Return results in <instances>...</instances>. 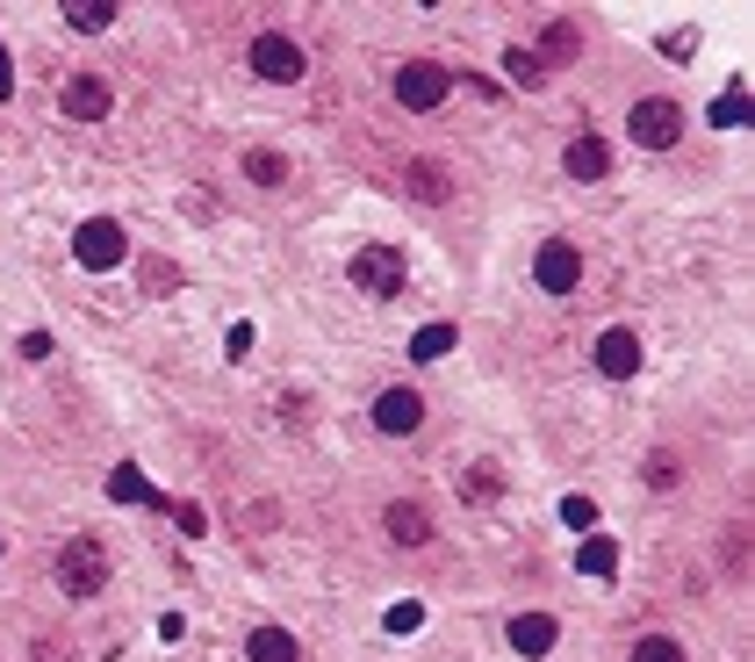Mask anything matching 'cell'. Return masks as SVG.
<instances>
[{
  "instance_id": "52a82bcc",
  "label": "cell",
  "mask_w": 755,
  "mask_h": 662,
  "mask_svg": "<svg viewBox=\"0 0 755 662\" xmlns=\"http://www.w3.org/2000/svg\"><path fill=\"white\" fill-rule=\"evenodd\" d=\"M532 274H540L547 296H568V288L583 281V252H576L568 238H547V245H540V260H532Z\"/></svg>"
},
{
  "instance_id": "2e32d148",
  "label": "cell",
  "mask_w": 755,
  "mask_h": 662,
  "mask_svg": "<svg viewBox=\"0 0 755 662\" xmlns=\"http://www.w3.org/2000/svg\"><path fill=\"white\" fill-rule=\"evenodd\" d=\"M554 634H562V627H554L547 612H526V619H511V648H518V655H547Z\"/></svg>"
},
{
  "instance_id": "7c38bea8",
  "label": "cell",
  "mask_w": 755,
  "mask_h": 662,
  "mask_svg": "<svg viewBox=\"0 0 755 662\" xmlns=\"http://www.w3.org/2000/svg\"><path fill=\"white\" fill-rule=\"evenodd\" d=\"M598 367L612 375V382H626V375L640 367V339H634L626 324H618V331H604V339H598Z\"/></svg>"
},
{
  "instance_id": "44dd1931",
  "label": "cell",
  "mask_w": 755,
  "mask_h": 662,
  "mask_svg": "<svg viewBox=\"0 0 755 662\" xmlns=\"http://www.w3.org/2000/svg\"><path fill=\"white\" fill-rule=\"evenodd\" d=\"M504 72H511L518 87H547V66H540V58H532V51H518V44H511V51H504Z\"/></svg>"
},
{
  "instance_id": "5b68a950",
  "label": "cell",
  "mask_w": 755,
  "mask_h": 662,
  "mask_svg": "<svg viewBox=\"0 0 755 662\" xmlns=\"http://www.w3.org/2000/svg\"><path fill=\"white\" fill-rule=\"evenodd\" d=\"M447 87H453V72L432 66V58H411V66L396 72V102H403V108H439Z\"/></svg>"
},
{
  "instance_id": "4316f807",
  "label": "cell",
  "mask_w": 755,
  "mask_h": 662,
  "mask_svg": "<svg viewBox=\"0 0 755 662\" xmlns=\"http://www.w3.org/2000/svg\"><path fill=\"white\" fill-rule=\"evenodd\" d=\"M562 519H568V525H590V519H598V505H590V497H568Z\"/></svg>"
},
{
  "instance_id": "277c9868",
  "label": "cell",
  "mask_w": 755,
  "mask_h": 662,
  "mask_svg": "<svg viewBox=\"0 0 755 662\" xmlns=\"http://www.w3.org/2000/svg\"><path fill=\"white\" fill-rule=\"evenodd\" d=\"M252 72H259V80H274V87H295V80H303V44L281 36V29L252 36Z\"/></svg>"
},
{
  "instance_id": "f1b7e54d",
  "label": "cell",
  "mask_w": 755,
  "mask_h": 662,
  "mask_svg": "<svg viewBox=\"0 0 755 662\" xmlns=\"http://www.w3.org/2000/svg\"><path fill=\"white\" fill-rule=\"evenodd\" d=\"M36 662H66V648H58V641H36Z\"/></svg>"
},
{
  "instance_id": "ffe728a7",
  "label": "cell",
  "mask_w": 755,
  "mask_h": 662,
  "mask_svg": "<svg viewBox=\"0 0 755 662\" xmlns=\"http://www.w3.org/2000/svg\"><path fill=\"white\" fill-rule=\"evenodd\" d=\"M640 475H648V489H676V483H684V453L654 447V453H648V469H640Z\"/></svg>"
},
{
  "instance_id": "cb8c5ba5",
  "label": "cell",
  "mask_w": 755,
  "mask_h": 662,
  "mask_svg": "<svg viewBox=\"0 0 755 662\" xmlns=\"http://www.w3.org/2000/svg\"><path fill=\"white\" fill-rule=\"evenodd\" d=\"M447 346H453V331H447V324H425V331H417V346H411V353H417V360H439Z\"/></svg>"
},
{
  "instance_id": "603a6c76",
  "label": "cell",
  "mask_w": 755,
  "mask_h": 662,
  "mask_svg": "<svg viewBox=\"0 0 755 662\" xmlns=\"http://www.w3.org/2000/svg\"><path fill=\"white\" fill-rule=\"evenodd\" d=\"M108 497L138 505V497H152V489H144V475H138V469H116V475H108Z\"/></svg>"
},
{
  "instance_id": "83f0119b",
  "label": "cell",
  "mask_w": 755,
  "mask_h": 662,
  "mask_svg": "<svg viewBox=\"0 0 755 662\" xmlns=\"http://www.w3.org/2000/svg\"><path fill=\"white\" fill-rule=\"evenodd\" d=\"M15 94V66H8V51H0V102Z\"/></svg>"
},
{
  "instance_id": "8992f818",
  "label": "cell",
  "mask_w": 755,
  "mask_h": 662,
  "mask_svg": "<svg viewBox=\"0 0 755 662\" xmlns=\"http://www.w3.org/2000/svg\"><path fill=\"white\" fill-rule=\"evenodd\" d=\"M72 252H80V267H94V274H108V267L130 252V238H122V224H108V216H94V224H80V238H72Z\"/></svg>"
},
{
  "instance_id": "7402d4cb",
  "label": "cell",
  "mask_w": 755,
  "mask_h": 662,
  "mask_svg": "<svg viewBox=\"0 0 755 662\" xmlns=\"http://www.w3.org/2000/svg\"><path fill=\"white\" fill-rule=\"evenodd\" d=\"M634 662H691V655L670 641V634H640V641H634Z\"/></svg>"
},
{
  "instance_id": "4fadbf2b",
  "label": "cell",
  "mask_w": 755,
  "mask_h": 662,
  "mask_svg": "<svg viewBox=\"0 0 755 662\" xmlns=\"http://www.w3.org/2000/svg\"><path fill=\"white\" fill-rule=\"evenodd\" d=\"M568 174H576V180H604V174H612V144L590 138V130H583V138H568Z\"/></svg>"
},
{
  "instance_id": "7a4b0ae2",
  "label": "cell",
  "mask_w": 755,
  "mask_h": 662,
  "mask_svg": "<svg viewBox=\"0 0 755 662\" xmlns=\"http://www.w3.org/2000/svg\"><path fill=\"white\" fill-rule=\"evenodd\" d=\"M345 274H353V288H367V296H381V303L403 296V245H361Z\"/></svg>"
},
{
  "instance_id": "ba28073f",
  "label": "cell",
  "mask_w": 755,
  "mask_h": 662,
  "mask_svg": "<svg viewBox=\"0 0 755 662\" xmlns=\"http://www.w3.org/2000/svg\"><path fill=\"white\" fill-rule=\"evenodd\" d=\"M417 425H425V397H417V389H381L375 397V433L411 439Z\"/></svg>"
},
{
  "instance_id": "484cf974",
  "label": "cell",
  "mask_w": 755,
  "mask_h": 662,
  "mask_svg": "<svg viewBox=\"0 0 755 662\" xmlns=\"http://www.w3.org/2000/svg\"><path fill=\"white\" fill-rule=\"evenodd\" d=\"M583 569H590V576L612 569V541H590V547H583Z\"/></svg>"
},
{
  "instance_id": "3957f363",
  "label": "cell",
  "mask_w": 755,
  "mask_h": 662,
  "mask_svg": "<svg viewBox=\"0 0 755 662\" xmlns=\"http://www.w3.org/2000/svg\"><path fill=\"white\" fill-rule=\"evenodd\" d=\"M626 130H634V144H648V152H670V144L684 138V108H676L670 94H648V102H634Z\"/></svg>"
},
{
  "instance_id": "ac0fdd59",
  "label": "cell",
  "mask_w": 755,
  "mask_h": 662,
  "mask_svg": "<svg viewBox=\"0 0 755 662\" xmlns=\"http://www.w3.org/2000/svg\"><path fill=\"white\" fill-rule=\"evenodd\" d=\"M461 497H468V505H489V497H504V469H497V461H475V469L461 475Z\"/></svg>"
},
{
  "instance_id": "30bf717a",
  "label": "cell",
  "mask_w": 755,
  "mask_h": 662,
  "mask_svg": "<svg viewBox=\"0 0 755 662\" xmlns=\"http://www.w3.org/2000/svg\"><path fill=\"white\" fill-rule=\"evenodd\" d=\"M403 194L425 202V210H439V202L453 194V174L439 166V158H403Z\"/></svg>"
},
{
  "instance_id": "9a60e30c",
  "label": "cell",
  "mask_w": 755,
  "mask_h": 662,
  "mask_svg": "<svg viewBox=\"0 0 755 662\" xmlns=\"http://www.w3.org/2000/svg\"><path fill=\"white\" fill-rule=\"evenodd\" d=\"M245 655L252 662H303V641H295L288 627H259L252 641H245Z\"/></svg>"
},
{
  "instance_id": "d6986e66",
  "label": "cell",
  "mask_w": 755,
  "mask_h": 662,
  "mask_svg": "<svg viewBox=\"0 0 755 662\" xmlns=\"http://www.w3.org/2000/svg\"><path fill=\"white\" fill-rule=\"evenodd\" d=\"M66 15H72V29H80V36H102L108 22H116V0H72Z\"/></svg>"
},
{
  "instance_id": "6da1fadb",
  "label": "cell",
  "mask_w": 755,
  "mask_h": 662,
  "mask_svg": "<svg viewBox=\"0 0 755 662\" xmlns=\"http://www.w3.org/2000/svg\"><path fill=\"white\" fill-rule=\"evenodd\" d=\"M58 591L66 598H102L108 591V547L94 541V533H72V541L58 547Z\"/></svg>"
},
{
  "instance_id": "e0dca14e",
  "label": "cell",
  "mask_w": 755,
  "mask_h": 662,
  "mask_svg": "<svg viewBox=\"0 0 755 662\" xmlns=\"http://www.w3.org/2000/svg\"><path fill=\"white\" fill-rule=\"evenodd\" d=\"M245 180H252V188H288V158L259 144V152H245Z\"/></svg>"
},
{
  "instance_id": "5bb4252c",
  "label": "cell",
  "mask_w": 755,
  "mask_h": 662,
  "mask_svg": "<svg viewBox=\"0 0 755 662\" xmlns=\"http://www.w3.org/2000/svg\"><path fill=\"white\" fill-rule=\"evenodd\" d=\"M576 51H583V29H576L568 15H554V22H547V36H540V51H532V58H540V66H568Z\"/></svg>"
},
{
  "instance_id": "9c48e42d",
  "label": "cell",
  "mask_w": 755,
  "mask_h": 662,
  "mask_svg": "<svg viewBox=\"0 0 755 662\" xmlns=\"http://www.w3.org/2000/svg\"><path fill=\"white\" fill-rule=\"evenodd\" d=\"M58 108H66V116H80V122H102L108 108H116V94H108L102 72H72L66 94H58Z\"/></svg>"
},
{
  "instance_id": "d4e9b609",
  "label": "cell",
  "mask_w": 755,
  "mask_h": 662,
  "mask_svg": "<svg viewBox=\"0 0 755 662\" xmlns=\"http://www.w3.org/2000/svg\"><path fill=\"white\" fill-rule=\"evenodd\" d=\"M727 569L748 576V525H727Z\"/></svg>"
},
{
  "instance_id": "8fae6325",
  "label": "cell",
  "mask_w": 755,
  "mask_h": 662,
  "mask_svg": "<svg viewBox=\"0 0 755 662\" xmlns=\"http://www.w3.org/2000/svg\"><path fill=\"white\" fill-rule=\"evenodd\" d=\"M381 533H389L396 547H425L432 541V511L417 505V497H396V505L381 511Z\"/></svg>"
}]
</instances>
